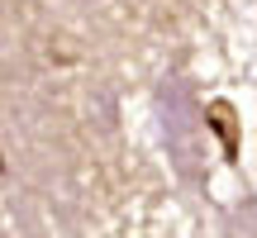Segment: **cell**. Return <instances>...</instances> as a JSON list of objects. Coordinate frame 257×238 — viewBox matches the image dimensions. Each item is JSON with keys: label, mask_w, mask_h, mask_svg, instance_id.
Wrapping results in <instances>:
<instances>
[{"label": "cell", "mask_w": 257, "mask_h": 238, "mask_svg": "<svg viewBox=\"0 0 257 238\" xmlns=\"http://www.w3.org/2000/svg\"><path fill=\"white\" fill-rule=\"evenodd\" d=\"M214 124H219V134L229 138V153H233V124H229V105H214Z\"/></svg>", "instance_id": "6da1fadb"}]
</instances>
